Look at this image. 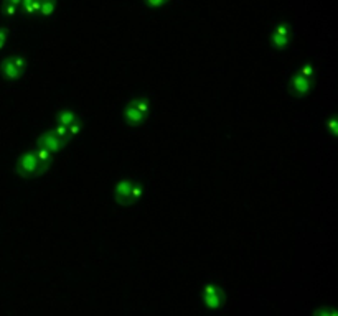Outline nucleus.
<instances>
[{
    "instance_id": "f257e3e1",
    "label": "nucleus",
    "mask_w": 338,
    "mask_h": 316,
    "mask_svg": "<svg viewBox=\"0 0 338 316\" xmlns=\"http://www.w3.org/2000/svg\"><path fill=\"white\" fill-rule=\"evenodd\" d=\"M15 172L18 174H22V176L33 178V176H40V174L48 172V167L41 165L38 162V158L35 157L33 150H31V152H27V153H23L22 157H18L17 165H15Z\"/></svg>"
},
{
    "instance_id": "f03ea898",
    "label": "nucleus",
    "mask_w": 338,
    "mask_h": 316,
    "mask_svg": "<svg viewBox=\"0 0 338 316\" xmlns=\"http://www.w3.org/2000/svg\"><path fill=\"white\" fill-rule=\"evenodd\" d=\"M201 300L203 303L208 306L210 310H218L224 305V300H226V295H224V290L215 282H208L203 290H201Z\"/></svg>"
},
{
    "instance_id": "7ed1b4c3",
    "label": "nucleus",
    "mask_w": 338,
    "mask_h": 316,
    "mask_svg": "<svg viewBox=\"0 0 338 316\" xmlns=\"http://www.w3.org/2000/svg\"><path fill=\"white\" fill-rule=\"evenodd\" d=\"M132 185H134V180H130V178H124V180L116 183L114 200H116L117 204H121V206L135 204V201L132 198Z\"/></svg>"
},
{
    "instance_id": "20e7f679",
    "label": "nucleus",
    "mask_w": 338,
    "mask_h": 316,
    "mask_svg": "<svg viewBox=\"0 0 338 316\" xmlns=\"http://www.w3.org/2000/svg\"><path fill=\"white\" fill-rule=\"evenodd\" d=\"M312 83H313V79H308V78L302 76L300 73H295L294 76L290 78L289 91H290V94H292L294 97L304 99V97L308 96V92H310Z\"/></svg>"
},
{
    "instance_id": "39448f33",
    "label": "nucleus",
    "mask_w": 338,
    "mask_h": 316,
    "mask_svg": "<svg viewBox=\"0 0 338 316\" xmlns=\"http://www.w3.org/2000/svg\"><path fill=\"white\" fill-rule=\"evenodd\" d=\"M36 144H38V147L40 148H45L46 152H50L51 155H56V153H60L61 150L64 148V144L63 140L58 139L53 132H43L40 137H38V140H36Z\"/></svg>"
},
{
    "instance_id": "423d86ee",
    "label": "nucleus",
    "mask_w": 338,
    "mask_h": 316,
    "mask_svg": "<svg viewBox=\"0 0 338 316\" xmlns=\"http://www.w3.org/2000/svg\"><path fill=\"white\" fill-rule=\"evenodd\" d=\"M122 119H124V122H127L129 125L140 127V125L145 124V120H147V115H144L142 112H139L137 109H134L130 104H127V106L122 109Z\"/></svg>"
},
{
    "instance_id": "0eeeda50",
    "label": "nucleus",
    "mask_w": 338,
    "mask_h": 316,
    "mask_svg": "<svg viewBox=\"0 0 338 316\" xmlns=\"http://www.w3.org/2000/svg\"><path fill=\"white\" fill-rule=\"evenodd\" d=\"M0 73H2V76L8 79V81H17L18 78L23 76V71L17 68V64L13 63L12 58H5L0 63Z\"/></svg>"
},
{
    "instance_id": "6e6552de",
    "label": "nucleus",
    "mask_w": 338,
    "mask_h": 316,
    "mask_svg": "<svg viewBox=\"0 0 338 316\" xmlns=\"http://www.w3.org/2000/svg\"><path fill=\"white\" fill-rule=\"evenodd\" d=\"M76 120H78L76 112L71 111V109H63L61 112L56 114V124H58V125L68 127V125H71L73 122H76Z\"/></svg>"
},
{
    "instance_id": "1a4fd4ad",
    "label": "nucleus",
    "mask_w": 338,
    "mask_h": 316,
    "mask_svg": "<svg viewBox=\"0 0 338 316\" xmlns=\"http://www.w3.org/2000/svg\"><path fill=\"white\" fill-rule=\"evenodd\" d=\"M290 41H292V36H279V35H271V45L274 46L276 50H285V48H289Z\"/></svg>"
},
{
    "instance_id": "9d476101",
    "label": "nucleus",
    "mask_w": 338,
    "mask_h": 316,
    "mask_svg": "<svg viewBox=\"0 0 338 316\" xmlns=\"http://www.w3.org/2000/svg\"><path fill=\"white\" fill-rule=\"evenodd\" d=\"M271 35H279V36H292V28L287 22H279L272 27Z\"/></svg>"
},
{
    "instance_id": "9b49d317",
    "label": "nucleus",
    "mask_w": 338,
    "mask_h": 316,
    "mask_svg": "<svg viewBox=\"0 0 338 316\" xmlns=\"http://www.w3.org/2000/svg\"><path fill=\"white\" fill-rule=\"evenodd\" d=\"M129 104L134 107V109H137L139 112H142L144 115L149 117V114H150V102L147 101V99L137 97V99H134V101H130Z\"/></svg>"
},
{
    "instance_id": "f8f14e48",
    "label": "nucleus",
    "mask_w": 338,
    "mask_h": 316,
    "mask_svg": "<svg viewBox=\"0 0 338 316\" xmlns=\"http://www.w3.org/2000/svg\"><path fill=\"white\" fill-rule=\"evenodd\" d=\"M33 153H35V157L38 158V162H40L41 165H45V167L50 168L51 160H53V155H51L50 152H46L45 148H40V147H36V148L33 150Z\"/></svg>"
},
{
    "instance_id": "ddd939ff",
    "label": "nucleus",
    "mask_w": 338,
    "mask_h": 316,
    "mask_svg": "<svg viewBox=\"0 0 338 316\" xmlns=\"http://www.w3.org/2000/svg\"><path fill=\"white\" fill-rule=\"evenodd\" d=\"M55 7H56V0H41L38 13L41 17H51L55 12Z\"/></svg>"
},
{
    "instance_id": "4468645a",
    "label": "nucleus",
    "mask_w": 338,
    "mask_h": 316,
    "mask_svg": "<svg viewBox=\"0 0 338 316\" xmlns=\"http://www.w3.org/2000/svg\"><path fill=\"white\" fill-rule=\"evenodd\" d=\"M51 132H53V134H55L56 137H58V139L63 140L64 144H66L68 140H69V135H68V129H66V127H63V125H58V124H56V127H55V129L51 130Z\"/></svg>"
},
{
    "instance_id": "2eb2a0df",
    "label": "nucleus",
    "mask_w": 338,
    "mask_h": 316,
    "mask_svg": "<svg viewBox=\"0 0 338 316\" xmlns=\"http://www.w3.org/2000/svg\"><path fill=\"white\" fill-rule=\"evenodd\" d=\"M297 73H300L302 76L308 78V79H313V64H312V63H305V64H302V68H300Z\"/></svg>"
},
{
    "instance_id": "dca6fc26",
    "label": "nucleus",
    "mask_w": 338,
    "mask_h": 316,
    "mask_svg": "<svg viewBox=\"0 0 338 316\" xmlns=\"http://www.w3.org/2000/svg\"><path fill=\"white\" fill-rule=\"evenodd\" d=\"M2 13H3V17H15V15H17V7L12 5V3L3 2V5H2Z\"/></svg>"
},
{
    "instance_id": "f3484780",
    "label": "nucleus",
    "mask_w": 338,
    "mask_h": 316,
    "mask_svg": "<svg viewBox=\"0 0 338 316\" xmlns=\"http://www.w3.org/2000/svg\"><path fill=\"white\" fill-rule=\"evenodd\" d=\"M142 193H144V190H142V185H140V183L137 181V180H134V185H132V198H134V201L137 202L140 198H142Z\"/></svg>"
},
{
    "instance_id": "a211bd4d",
    "label": "nucleus",
    "mask_w": 338,
    "mask_h": 316,
    "mask_svg": "<svg viewBox=\"0 0 338 316\" xmlns=\"http://www.w3.org/2000/svg\"><path fill=\"white\" fill-rule=\"evenodd\" d=\"M313 316H337V313L332 306H322V308H318L315 311V315Z\"/></svg>"
},
{
    "instance_id": "6ab92c4d",
    "label": "nucleus",
    "mask_w": 338,
    "mask_h": 316,
    "mask_svg": "<svg viewBox=\"0 0 338 316\" xmlns=\"http://www.w3.org/2000/svg\"><path fill=\"white\" fill-rule=\"evenodd\" d=\"M68 129V135H69V139H73L74 135H78L79 134V130H81V122L76 120V122H73L71 125H68L66 127Z\"/></svg>"
},
{
    "instance_id": "aec40b11",
    "label": "nucleus",
    "mask_w": 338,
    "mask_h": 316,
    "mask_svg": "<svg viewBox=\"0 0 338 316\" xmlns=\"http://www.w3.org/2000/svg\"><path fill=\"white\" fill-rule=\"evenodd\" d=\"M145 5L150 7V8H158V7H163L165 5V0H144Z\"/></svg>"
},
{
    "instance_id": "412c9836",
    "label": "nucleus",
    "mask_w": 338,
    "mask_h": 316,
    "mask_svg": "<svg viewBox=\"0 0 338 316\" xmlns=\"http://www.w3.org/2000/svg\"><path fill=\"white\" fill-rule=\"evenodd\" d=\"M7 38H8V31L5 30V28H0V50L5 46Z\"/></svg>"
},
{
    "instance_id": "4be33fe9",
    "label": "nucleus",
    "mask_w": 338,
    "mask_h": 316,
    "mask_svg": "<svg viewBox=\"0 0 338 316\" xmlns=\"http://www.w3.org/2000/svg\"><path fill=\"white\" fill-rule=\"evenodd\" d=\"M328 127H330L332 134L337 135V120L335 119H330V122H328Z\"/></svg>"
},
{
    "instance_id": "5701e85b",
    "label": "nucleus",
    "mask_w": 338,
    "mask_h": 316,
    "mask_svg": "<svg viewBox=\"0 0 338 316\" xmlns=\"http://www.w3.org/2000/svg\"><path fill=\"white\" fill-rule=\"evenodd\" d=\"M5 2L7 3H12V5H20V3H22V0H5Z\"/></svg>"
},
{
    "instance_id": "b1692460",
    "label": "nucleus",
    "mask_w": 338,
    "mask_h": 316,
    "mask_svg": "<svg viewBox=\"0 0 338 316\" xmlns=\"http://www.w3.org/2000/svg\"><path fill=\"white\" fill-rule=\"evenodd\" d=\"M165 2H168V0H165Z\"/></svg>"
}]
</instances>
